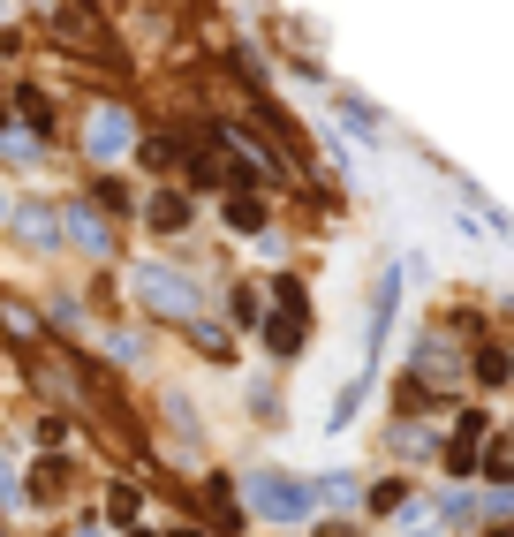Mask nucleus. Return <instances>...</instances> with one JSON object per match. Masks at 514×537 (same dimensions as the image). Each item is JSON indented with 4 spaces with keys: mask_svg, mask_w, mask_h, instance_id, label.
<instances>
[{
    "mask_svg": "<svg viewBox=\"0 0 514 537\" xmlns=\"http://www.w3.org/2000/svg\"><path fill=\"white\" fill-rule=\"evenodd\" d=\"M227 220H235L242 235H257V227H265V205H257V197H235V205H227Z\"/></svg>",
    "mask_w": 514,
    "mask_h": 537,
    "instance_id": "nucleus-10",
    "label": "nucleus"
},
{
    "mask_svg": "<svg viewBox=\"0 0 514 537\" xmlns=\"http://www.w3.org/2000/svg\"><path fill=\"white\" fill-rule=\"evenodd\" d=\"M16 235H23L31 250H53V243H61V227H53L46 205H23V212H16Z\"/></svg>",
    "mask_w": 514,
    "mask_h": 537,
    "instance_id": "nucleus-7",
    "label": "nucleus"
},
{
    "mask_svg": "<svg viewBox=\"0 0 514 537\" xmlns=\"http://www.w3.org/2000/svg\"><path fill=\"white\" fill-rule=\"evenodd\" d=\"M484 432H492V424H484V409H462V416H454V439H446V469H454V477H469V469H477Z\"/></svg>",
    "mask_w": 514,
    "mask_h": 537,
    "instance_id": "nucleus-4",
    "label": "nucleus"
},
{
    "mask_svg": "<svg viewBox=\"0 0 514 537\" xmlns=\"http://www.w3.org/2000/svg\"><path fill=\"white\" fill-rule=\"evenodd\" d=\"M0 212H8V205H0Z\"/></svg>",
    "mask_w": 514,
    "mask_h": 537,
    "instance_id": "nucleus-14",
    "label": "nucleus"
},
{
    "mask_svg": "<svg viewBox=\"0 0 514 537\" xmlns=\"http://www.w3.org/2000/svg\"><path fill=\"white\" fill-rule=\"evenodd\" d=\"M137 303H144V311H159V318H197V311H205L197 280L174 273V265H144V273H137Z\"/></svg>",
    "mask_w": 514,
    "mask_h": 537,
    "instance_id": "nucleus-1",
    "label": "nucleus"
},
{
    "mask_svg": "<svg viewBox=\"0 0 514 537\" xmlns=\"http://www.w3.org/2000/svg\"><path fill=\"white\" fill-rule=\"evenodd\" d=\"M273 311H303V288H295V280H288V273H280V280H273ZM303 318H310V311H303Z\"/></svg>",
    "mask_w": 514,
    "mask_h": 537,
    "instance_id": "nucleus-12",
    "label": "nucleus"
},
{
    "mask_svg": "<svg viewBox=\"0 0 514 537\" xmlns=\"http://www.w3.org/2000/svg\"><path fill=\"white\" fill-rule=\"evenodd\" d=\"M144 227H152V235H182L189 227V197H174V190L144 197Z\"/></svg>",
    "mask_w": 514,
    "mask_h": 537,
    "instance_id": "nucleus-6",
    "label": "nucleus"
},
{
    "mask_svg": "<svg viewBox=\"0 0 514 537\" xmlns=\"http://www.w3.org/2000/svg\"><path fill=\"white\" fill-rule=\"evenodd\" d=\"M84 537H91V530H84Z\"/></svg>",
    "mask_w": 514,
    "mask_h": 537,
    "instance_id": "nucleus-15",
    "label": "nucleus"
},
{
    "mask_svg": "<svg viewBox=\"0 0 514 537\" xmlns=\"http://www.w3.org/2000/svg\"><path fill=\"white\" fill-rule=\"evenodd\" d=\"M242 492H250V507H257L265 522H310V507H318V492H310V485L273 477V469H265V477H250Z\"/></svg>",
    "mask_w": 514,
    "mask_h": 537,
    "instance_id": "nucleus-2",
    "label": "nucleus"
},
{
    "mask_svg": "<svg viewBox=\"0 0 514 537\" xmlns=\"http://www.w3.org/2000/svg\"><path fill=\"white\" fill-rule=\"evenodd\" d=\"M477 379H484V386L507 379V348H477Z\"/></svg>",
    "mask_w": 514,
    "mask_h": 537,
    "instance_id": "nucleus-11",
    "label": "nucleus"
},
{
    "mask_svg": "<svg viewBox=\"0 0 514 537\" xmlns=\"http://www.w3.org/2000/svg\"><path fill=\"white\" fill-rule=\"evenodd\" d=\"M484 477H499V485L514 477V447H507V439H492V447H484Z\"/></svg>",
    "mask_w": 514,
    "mask_h": 537,
    "instance_id": "nucleus-9",
    "label": "nucleus"
},
{
    "mask_svg": "<svg viewBox=\"0 0 514 537\" xmlns=\"http://www.w3.org/2000/svg\"><path fill=\"white\" fill-rule=\"evenodd\" d=\"M197 348H205V356H227V348H235V341H227L220 326H197Z\"/></svg>",
    "mask_w": 514,
    "mask_h": 537,
    "instance_id": "nucleus-13",
    "label": "nucleus"
},
{
    "mask_svg": "<svg viewBox=\"0 0 514 537\" xmlns=\"http://www.w3.org/2000/svg\"><path fill=\"white\" fill-rule=\"evenodd\" d=\"M303 341H310V318L303 311H265V348H273V356H295Z\"/></svg>",
    "mask_w": 514,
    "mask_h": 537,
    "instance_id": "nucleus-5",
    "label": "nucleus"
},
{
    "mask_svg": "<svg viewBox=\"0 0 514 537\" xmlns=\"http://www.w3.org/2000/svg\"><path fill=\"white\" fill-rule=\"evenodd\" d=\"M69 243H84L91 258H106V243H114V235H106V220H91V205H76V212H69Z\"/></svg>",
    "mask_w": 514,
    "mask_h": 537,
    "instance_id": "nucleus-8",
    "label": "nucleus"
},
{
    "mask_svg": "<svg viewBox=\"0 0 514 537\" xmlns=\"http://www.w3.org/2000/svg\"><path fill=\"white\" fill-rule=\"evenodd\" d=\"M129 144H137V122H129L121 106H99V114L84 122V152H91V159H121Z\"/></svg>",
    "mask_w": 514,
    "mask_h": 537,
    "instance_id": "nucleus-3",
    "label": "nucleus"
}]
</instances>
